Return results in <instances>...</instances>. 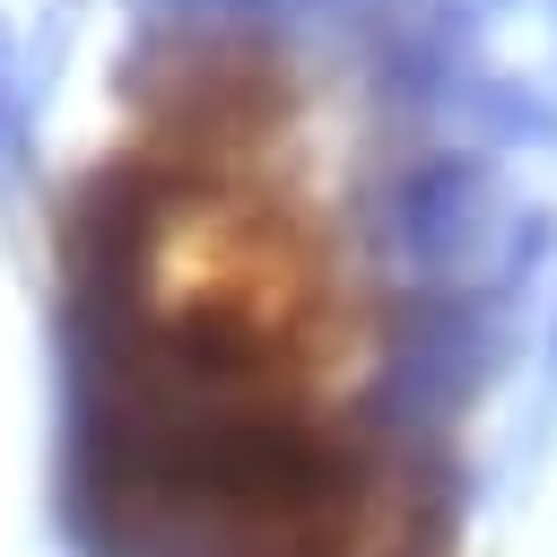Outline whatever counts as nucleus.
<instances>
[{"label":"nucleus","instance_id":"nucleus-1","mask_svg":"<svg viewBox=\"0 0 557 557\" xmlns=\"http://www.w3.org/2000/svg\"><path fill=\"white\" fill-rule=\"evenodd\" d=\"M339 61L174 9L52 191L78 487L131 557H426L418 313Z\"/></svg>","mask_w":557,"mask_h":557}]
</instances>
